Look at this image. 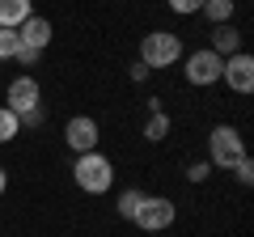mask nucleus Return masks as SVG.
I'll use <instances>...</instances> for the list:
<instances>
[{"label": "nucleus", "mask_w": 254, "mask_h": 237, "mask_svg": "<svg viewBox=\"0 0 254 237\" xmlns=\"http://www.w3.org/2000/svg\"><path fill=\"white\" fill-rule=\"evenodd\" d=\"M72 178L85 195H106L115 186V165L110 157H102L98 148L93 153H76V165H72Z\"/></svg>", "instance_id": "nucleus-1"}, {"label": "nucleus", "mask_w": 254, "mask_h": 237, "mask_svg": "<svg viewBox=\"0 0 254 237\" xmlns=\"http://www.w3.org/2000/svg\"><path fill=\"white\" fill-rule=\"evenodd\" d=\"M182 59V38L174 30H153V34L140 38V64L153 72V68H174Z\"/></svg>", "instance_id": "nucleus-2"}, {"label": "nucleus", "mask_w": 254, "mask_h": 237, "mask_svg": "<svg viewBox=\"0 0 254 237\" xmlns=\"http://www.w3.org/2000/svg\"><path fill=\"white\" fill-rule=\"evenodd\" d=\"M242 157H250V153H246L242 131H237L233 123L212 127V136H208V165H216V170H233Z\"/></svg>", "instance_id": "nucleus-3"}, {"label": "nucleus", "mask_w": 254, "mask_h": 237, "mask_svg": "<svg viewBox=\"0 0 254 237\" xmlns=\"http://www.w3.org/2000/svg\"><path fill=\"white\" fill-rule=\"evenodd\" d=\"M131 220H136L144 233H165V229L178 220V208H174V199H165V195H144Z\"/></svg>", "instance_id": "nucleus-4"}, {"label": "nucleus", "mask_w": 254, "mask_h": 237, "mask_svg": "<svg viewBox=\"0 0 254 237\" xmlns=\"http://www.w3.org/2000/svg\"><path fill=\"white\" fill-rule=\"evenodd\" d=\"M220 64H225V59H220L216 51H208V47H203V51H190V55H187L182 76H187V85H195V89H208V85L220 81Z\"/></svg>", "instance_id": "nucleus-5"}, {"label": "nucleus", "mask_w": 254, "mask_h": 237, "mask_svg": "<svg viewBox=\"0 0 254 237\" xmlns=\"http://www.w3.org/2000/svg\"><path fill=\"white\" fill-rule=\"evenodd\" d=\"M64 140H68V148H72V153H93V148H98V140H102L98 118H93V115H76V118H68Z\"/></svg>", "instance_id": "nucleus-6"}, {"label": "nucleus", "mask_w": 254, "mask_h": 237, "mask_svg": "<svg viewBox=\"0 0 254 237\" xmlns=\"http://www.w3.org/2000/svg\"><path fill=\"white\" fill-rule=\"evenodd\" d=\"M4 102H9L13 115H30V110L43 106V89H38L34 76H17V81H9V93H4Z\"/></svg>", "instance_id": "nucleus-7"}, {"label": "nucleus", "mask_w": 254, "mask_h": 237, "mask_svg": "<svg viewBox=\"0 0 254 237\" xmlns=\"http://www.w3.org/2000/svg\"><path fill=\"white\" fill-rule=\"evenodd\" d=\"M220 81H225L233 93H250V89H254V59H250L246 51L229 55L225 64H220Z\"/></svg>", "instance_id": "nucleus-8"}, {"label": "nucleus", "mask_w": 254, "mask_h": 237, "mask_svg": "<svg viewBox=\"0 0 254 237\" xmlns=\"http://www.w3.org/2000/svg\"><path fill=\"white\" fill-rule=\"evenodd\" d=\"M51 34H55V30H51V21H47V17H38V13H30V17L17 26L21 47H34V51H43V47L51 43Z\"/></svg>", "instance_id": "nucleus-9"}, {"label": "nucleus", "mask_w": 254, "mask_h": 237, "mask_svg": "<svg viewBox=\"0 0 254 237\" xmlns=\"http://www.w3.org/2000/svg\"><path fill=\"white\" fill-rule=\"evenodd\" d=\"M208 51H216L220 59H229V55L242 51V34H237L233 21H225V26H212V47H208Z\"/></svg>", "instance_id": "nucleus-10"}, {"label": "nucleus", "mask_w": 254, "mask_h": 237, "mask_svg": "<svg viewBox=\"0 0 254 237\" xmlns=\"http://www.w3.org/2000/svg\"><path fill=\"white\" fill-rule=\"evenodd\" d=\"M30 13V0H0V30H17Z\"/></svg>", "instance_id": "nucleus-11"}, {"label": "nucleus", "mask_w": 254, "mask_h": 237, "mask_svg": "<svg viewBox=\"0 0 254 237\" xmlns=\"http://www.w3.org/2000/svg\"><path fill=\"white\" fill-rule=\"evenodd\" d=\"M199 13L212 21V26H225V21H233V0H203Z\"/></svg>", "instance_id": "nucleus-12"}, {"label": "nucleus", "mask_w": 254, "mask_h": 237, "mask_svg": "<svg viewBox=\"0 0 254 237\" xmlns=\"http://www.w3.org/2000/svg\"><path fill=\"white\" fill-rule=\"evenodd\" d=\"M17 131H21V118L13 115L9 106H0V144H9V140L17 136Z\"/></svg>", "instance_id": "nucleus-13"}, {"label": "nucleus", "mask_w": 254, "mask_h": 237, "mask_svg": "<svg viewBox=\"0 0 254 237\" xmlns=\"http://www.w3.org/2000/svg\"><path fill=\"white\" fill-rule=\"evenodd\" d=\"M17 51H21L17 30H0V64H4V59H17Z\"/></svg>", "instance_id": "nucleus-14"}, {"label": "nucleus", "mask_w": 254, "mask_h": 237, "mask_svg": "<svg viewBox=\"0 0 254 237\" xmlns=\"http://www.w3.org/2000/svg\"><path fill=\"white\" fill-rule=\"evenodd\" d=\"M140 199H144V191H136V186H131V191H123V195H119V216L131 220V216H136V208H140Z\"/></svg>", "instance_id": "nucleus-15"}, {"label": "nucleus", "mask_w": 254, "mask_h": 237, "mask_svg": "<svg viewBox=\"0 0 254 237\" xmlns=\"http://www.w3.org/2000/svg\"><path fill=\"white\" fill-rule=\"evenodd\" d=\"M165 136H170V118L157 110V115L148 118V127H144V140H153V144H157V140H165Z\"/></svg>", "instance_id": "nucleus-16"}, {"label": "nucleus", "mask_w": 254, "mask_h": 237, "mask_svg": "<svg viewBox=\"0 0 254 237\" xmlns=\"http://www.w3.org/2000/svg\"><path fill=\"white\" fill-rule=\"evenodd\" d=\"M170 9L178 13V17H190V13L203 9V0H170Z\"/></svg>", "instance_id": "nucleus-17"}, {"label": "nucleus", "mask_w": 254, "mask_h": 237, "mask_svg": "<svg viewBox=\"0 0 254 237\" xmlns=\"http://www.w3.org/2000/svg\"><path fill=\"white\" fill-rule=\"evenodd\" d=\"M233 174H237V182H254V161H250V157H242V161L233 165Z\"/></svg>", "instance_id": "nucleus-18"}, {"label": "nucleus", "mask_w": 254, "mask_h": 237, "mask_svg": "<svg viewBox=\"0 0 254 237\" xmlns=\"http://www.w3.org/2000/svg\"><path fill=\"white\" fill-rule=\"evenodd\" d=\"M208 174H212V165H208V161H195V165H187V178H190V182H203Z\"/></svg>", "instance_id": "nucleus-19"}, {"label": "nucleus", "mask_w": 254, "mask_h": 237, "mask_svg": "<svg viewBox=\"0 0 254 237\" xmlns=\"http://www.w3.org/2000/svg\"><path fill=\"white\" fill-rule=\"evenodd\" d=\"M38 55H43V51H34V47H21V51H17V64H34Z\"/></svg>", "instance_id": "nucleus-20"}, {"label": "nucleus", "mask_w": 254, "mask_h": 237, "mask_svg": "<svg viewBox=\"0 0 254 237\" xmlns=\"http://www.w3.org/2000/svg\"><path fill=\"white\" fill-rule=\"evenodd\" d=\"M21 123H26V127H38V123H43V106L30 110V115H21Z\"/></svg>", "instance_id": "nucleus-21"}, {"label": "nucleus", "mask_w": 254, "mask_h": 237, "mask_svg": "<svg viewBox=\"0 0 254 237\" xmlns=\"http://www.w3.org/2000/svg\"><path fill=\"white\" fill-rule=\"evenodd\" d=\"M9 191V174H4V165H0V195Z\"/></svg>", "instance_id": "nucleus-22"}]
</instances>
